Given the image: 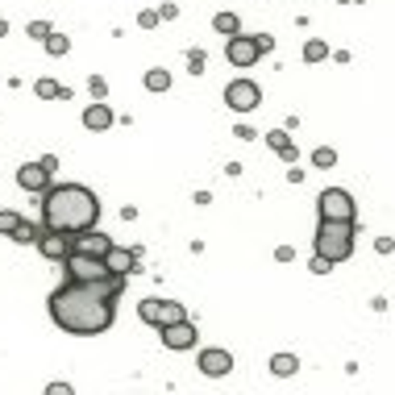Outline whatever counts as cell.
<instances>
[{"label": "cell", "instance_id": "cell-1", "mask_svg": "<svg viewBox=\"0 0 395 395\" xmlns=\"http://www.w3.org/2000/svg\"><path fill=\"white\" fill-rule=\"evenodd\" d=\"M121 291H125V275H108L100 283L63 279V287L50 291V320L63 333H75V337L108 333L113 329V316H117Z\"/></svg>", "mask_w": 395, "mask_h": 395}, {"label": "cell", "instance_id": "cell-2", "mask_svg": "<svg viewBox=\"0 0 395 395\" xmlns=\"http://www.w3.org/2000/svg\"><path fill=\"white\" fill-rule=\"evenodd\" d=\"M42 225L54 233H67V237H80L100 225V200L96 192L84 183H58V187H46L42 192Z\"/></svg>", "mask_w": 395, "mask_h": 395}, {"label": "cell", "instance_id": "cell-3", "mask_svg": "<svg viewBox=\"0 0 395 395\" xmlns=\"http://www.w3.org/2000/svg\"><path fill=\"white\" fill-rule=\"evenodd\" d=\"M312 246H316V254H325L333 266L346 263L353 254V220H320Z\"/></svg>", "mask_w": 395, "mask_h": 395}, {"label": "cell", "instance_id": "cell-4", "mask_svg": "<svg viewBox=\"0 0 395 395\" xmlns=\"http://www.w3.org/2000/svg\"><path fill=\"white\" fill-rule=\"evenodd\" d=\"M63 275L75 279V283H100V279H108L113 270L104 266V258H96V254H80V250H71V254L63 258Z\"/></svg>", "mask_w": 395, "mask_h": 395}, {"label": "cell", "instance_id": "cell-5", "mask_svg": "<svg viewBox=\"0 0 395 395\" xmlns=\"http://www.w3.org/2000/svg\"><path fill=\"white\" fill-rule=\"evenodd\" d=\"M316 208H320V220H353V217H358V204L350 200V192H341V187L320 192Z\"/></svg>", "mask_w": 395, "mask_h": 395}, {"label": "cell", "instance_id": "cell-6", "mask_svg": "<svg viewBox=\"0 0 395 395\" xmlns=\"http://www.w3.org/2000/svg\"><path fill=\"white\" fill-rule=\"evenodd\" d=\"M137 316H142L146 325L163 329V325L183 320V304H175V300H142V304H137Z\"/></svg>", "mask_w": 395, "mask_h": 395}, {"label": "cell", "instance_id": "cell-7", "mask_svg": "<svg viewBox=\"0 0 395 395\" xmlns=\"http://www.w3.org/2000/svg\"><path fill=\"white\" fill-rule=\"evenodd\" d=\"M258 100H263V88H258L254 80H233V84L225 88V104H229L233 113H254Z\"/></svg>", "mask_w": 395, "mask_h": 395}, {"label": "cell", "instance_id": "cell-8", "mask_svg": "<svg viewBox=\"0 0 395 395\" xmlns=\"http://www.w3.org/2000/svg\"><path fill=\"white\" fill-rule=\"evenodd\" d=\"M158 337H163V346H167V350L179 353V350H192V346H196L200 329L183 316V320H175V325H163V329H158Z\"/></svg>", "mask_w": 395, "mask_h": 395}, {"label": "cell", "instance_id": "cell-9", "mask_svg": "<svg viewBox=\"0 0 395 395\" xmlns=\"http://www.w3.org/2000/svg\"><path fill=\"white\" fill-rule=\"evenodd\" d=\"M258 54H263L258 38H246V34H233L229 46H225V58H229L233 67H254V63H258Z\"/></svg>", "mask_w": 395, "mask_h": 395}, {"label": "cell", "instance_id": "cell-10", "mask_svg": "<svg viewBox=\"0 0 395 395\" xmlns=\"http://www.w3.org/2000/svg\"><path fill=\"white\" fill-rule=\"evenodd\" d=\"M34 246L42 250V258H50V263H63V258L71 254V237H67V233H54V229H46V225H38Z\"/></svg>", "mask_w": 395, "mask_h": 395}, {"label": "cell", "instance_id": "cell-11", "mask_svg": "<svg viewBox=\"0 0 395 395\" xmlns=\"http://www.w3.org/2000/svg\"><path fill=\"white\" fill-rule=\"evenodd\" d=\"M71 250H80V254H96V258H104V254L113 250V237H108V233H96V229H88V233H80V237H71Z\"/></svg>", "mask_w": 395, "mask_h": 395}, {"label": "cell", "instance_id": "cell-12", "mask_svg": "<svg viewBox=\"0 0 395 395\" xmlns=\"http://www.w3.org/2000/svg\"><path fill=\"white\" fill-rule=\"evenodd\" d=\"M229 370H233V353L229 350H200V375L220 379V375H229Z\"/></svg>", "mask_w": 395, "mask_h": 395}, {"label": "cell", "instance_id": "cell-13", "mask_svg": "<svg viewBox=\"0 0 395 395\" xmlns=\"http://www.w3.org/2000/svg\"><path fill=\"white\" fill-rule=\"evenodd\" d=\"M17 183H21L25 192H46L50 171H46L42 163H25V167H17Z\"/></svg>", "mask_w": 395, "mask_h": 395}, {"label": "cell", "instance_id": "cell-14", "mask_svg": "<svg viewBox=\"0 0 395 395\" xmlns=\"http://www.w3.org/2000/svg\"><path fill=\"white\" fill-rule=\"evenodd\" d=\"M108 125H113V108H108L104 100H96V104L84 108V130L88 133H104Z\"/></svg>", "mask_w": 395, "mask_h": 395}, {"label": "cell", "instance_id": "cell-15", "mask_svg": "<svg viewBox=\"0 0 395 395\" xmlns=\"http://www.w3.org/2000/svg\"><path fill=\"white\" fill-rule=\"evenodd\" d=\"M137 250H121V246H113L108 254H104V266L113 270V275H130V270H137Z\"/></svg>", "mask_w": 395, "mask_h": 395}, {"label": "cell", "instance_id": "cell-16", "mask_svg": "<svg viewBox=\"0 0 395 395\" xmlns=\"http://www.w3.org/2000/svg\"><path fill=\"white\" fill-rule=\"evenodd\" d=\"M213 30L225 34V38H233V34H242V17H237V13H217V17H213Z\"/></svg>", "mask_w": 395, "mask_h": 395}, {"label": "cell", "instance_id": "cell-17", "mask_svg": "<svg viewBox=\"0 0 395 395\" xmlns=\"http://www.w3.org/2000/svg\"><path fill=\"white\" fill-rule=\"evenodd\" d=\"M270 370H275L279 379H287V375L300 370V358H296V353H275V358H270Z\"/></svg>", "mask_w": 395, "mask_h": 395}, {"label": "cell", "instance_id": "cell-18", "mask_svg": "<svg viewBox=\"0 0 395 395\" xmlns=\"http://www.w3.org/2000/svg\"><path fill=\"white\" fill-rule=\"evenodd\" d=\"M266 142H270V146H275L287 163H296V146L287 142V133H283V130H270V133H266Z\"/></svg>", "mask_w": 395, "mask_h": 395}, {"label": "cell", "instance_id": "cell-19", "mask_svg": "<svg viewBox=\"0 0 395 395\" xmlns=\"http://www.w3.org/2000/svg\"><path fill=\"white\" fill-rule=\"evenodd\" d=\"M142 84H146V92H167V88H171V75H167L163 67H150Z\"/></svg>", "mask_w": 395, "mask_h": 395}, {"label": "cell", "instance_id": "cell-20", "mask_svg": "<svg viewBox=\"0 0 395 395\" xmlns=\"http://www.w3.org/2000/svg\"><path fill=\"white\" fill-rule=\"evenodd\" d=\"M34 92H38L42 100H54V96H58V100H71V92H63L54 80H38V84H34Z\"/></svg>", "mask_w": 395, "mask_h": 395}, {"label": "cell", "instance_id": "cell-21", "mask_svg": "<svg viewBox=\"0 0 395 395\" xmlns=\"http://www.w3.org/2000/svg\"><path fill=\"white\" fill-rule=\"evenodd\" d=\"M71 50V42H67V34H46V54H54V58H63Z\"/></svg>", "mask_w": 395, "mask_h": 395}, {"label": "cell", "instance_id": "cell-22", "mask_svg": "<svg viewBox=\"0 0 395 395\" xmlns=\"http://www.w3.org/2000/svg\"><path fill=\"white\" fill-rule=\"evenodd\" d=\"M312 163H316V167H337V150H333V146H316V150H312Z\"/></svg>", "mask_w": 395, "mask_h": 395}, {"label": "cell", "instance_id": "cell-23", "mask_svg": "<svg viewBox=\"0 0 395 395\" xmlns=\"http://www.w3.org/2000/svg\"><path fill=\"white\" fill-rule=\"evenodd\" d=\"M8 237H13V242H21V246H30V242L38 237V225H30V220H21V225H17V229L8 233Z\"/></svg>", "mask_w": 395, "mask_h": 395}, {"label": "cell", "instance_id": "cell-24", "mask_svg": "<svg viewBox=\"0 0 395 395\" xmlns=\"http://www.w3.org/2000/svg\"><path fill=\"white\" fill-rule=\"evenodd\" d=\"M304 58H308V63H320V58H329V46H325V42H308V46H304Z\"/></svg>", "mask_w": 395, "mask_h": 395}, {"label": "cell", "instance_id": "cell-25", "mask_svg": "<svg viewBox=\"0 0 395 395\" xmlns=\"http://www.w3.org/2000/svg\"><path fill=\"white\" fill-rule=\"evenodd\" d=\"M30 38H38V42H46V34H50V21H30V30H25Z\"/></svg>", "mask_w": 395, "mask_h": 395}, {"label": "cell", "instance_id": "cell-26", "mask_svg": "<svg viewBox=\"0 0 395 395\" xmlns=\"http://www.w3.org/2000/svg\"><path fill=\"white\" fill-rule=\"evenodd\" d=\"M17 225H21V217H17V213H8V208L0 213V233H13Z\"/></svg>", "mask_w": 395, "mask_h": 395}, {"label": "cell", "instance_id": "cell-27", "mask_svg": "<svg viewBox=\"0 0 395 395\" xmlns=\"http://www.w3.org/2000/svg\"><path fill=\"white\" fill-rule=\"evenodd\" d=\"M158 21H163V17H158L154 8H146V13H137V25H142V30H154Z\"/></svg>", "mask_w": 395, "mask_h": 395}, {"label": "cell", "instance_id": "cell-28", "mask_svg": "<svg viewBox=\"0 0 395 395\" xmlns=\"http://www.w3.org/2000/svg\"><path fill=\"white\" fill-rule=\"evenodd\" d=\"M312 275H329V270H333V263H329V258H325V254H312Z\"/></svg>", "mask_w": 395, "mask_h": 395}, {"label": "cell", "instance_id": "cell-29", "mask_svg": "<svg viewBox=\"0 0 395 395\" xmlns=\"http://www.w3.org/2000/svg\"><path fill=\"white\" fill-rule=\"evenodd\" d=\"M92 96H96V100H104V96H108V84H104V80H100V75H92Z\"/></svg>", "mask_w": 395, "mask_h": 395}, {"label": "cell", "instance_id": "cell-30", "mask_svg": "<svg viewBox=\"0 0 395 395\" xmlns=\"http://www.w3.org/2000/svg\"><path fill=\"white\" fill-rule=\"evenodd\" d=\"M187 63H192V71H196V75H200V71H204V63H208V58H204V50H192V54H187Z\"/></svg>", "mask_w": 395, "mask_h": 395}, {"label": "cell", "instance_id": "cell-31", "mask_svg": "<svg viewBox=\"0 0 395 395\" xmlns=\"http://www.w3.org/2000/svg\"><path fill=\"white\" fill-rule=\"evenodd\" d=\"M375 250H379V254H395V242H391V237H379Z\"/></svg>", "mask_w": 395, "mask_h": 395}, {"label": "cell", "instance_id": "cell-32", "mask_svg": "<svg viewBox=\"0 0 395 395\" xmlns=\"http://www.w3.org/2000/svg\"><path fill=\"white\" fill-rule=\"evenodd\" d=\"M275 258H279V263H291V258H296V250H291V246H279V250H275Z\"/></svg>", "mask_w": 395, "mask_h": 395}, {"label": "cell", "instance_id": "cell-33", "mask_svg": "<svg viewBox=\"0 0 395 395\" xmlns=\"http://www.w3.org/2000/svg\"><path fill=\"white\" fill-rule=\"evenodd\" d=\"M158 17H163V21H171V17H179V8H175V4H163V8H158Z\"/></svg>", "mask_w": 395, "mask_h": 395}, {"label": "cell", "instance_id": "cell-34", "mask_svg": "<svg viewBox=\"0 0 395 395\" xmlns=\"http://www.w3.org/2000/svg\"><path fill=\"white\" fill-rule=\"evenodd\" d=\"M46 391H50V395H63V391L71 395V383H50V387H46Z\"/></svg>", "mask_w": 395, "mask_h": 395}, {"label": "cell", "instance_id": "cell-35", "mask_svg": "<svg viewBox=\"0 0 395 395\" xmlns=\"http://www.w3.org/2000/svg\"><path fill=\"white\" fill-rule=\"evenodd\" d=\"M341 4H353V0H341Z\"/></svg>", "mask_w": 395, "mask_h": 395}]
</instances>
